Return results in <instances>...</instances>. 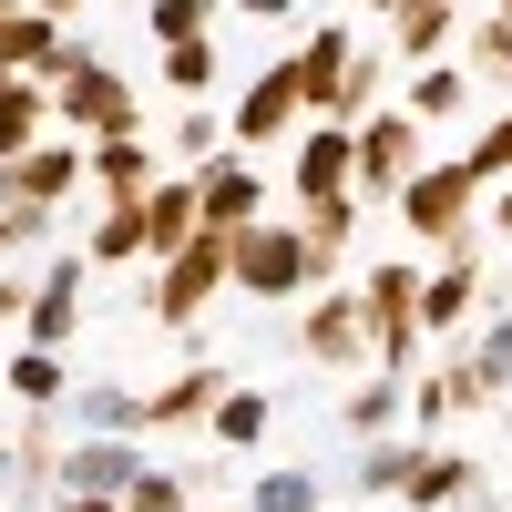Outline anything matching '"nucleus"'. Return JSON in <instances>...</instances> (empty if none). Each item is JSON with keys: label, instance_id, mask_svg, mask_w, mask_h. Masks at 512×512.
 <instances>
[{"label": "nucleus", "instance_id": "obj_47", "mask_svg": "<svg viewBox=\"0 0 512 512\" xmlns=\"http://www.w3.org/2000/svg\"><path fill=\"white\" fill-rule=\"evenodd\" d=\"M0 482H11V431H0Z\"/></svg>", "mask_w": 512, "mask_h": 512}, {"label": "nucleus", "instance_id": "obj_10", "mask_svg": "<svg viewBox=\"0 0 512 512\" xmlns=\"http://www.w3.org/2000/svg\"><path fill=\"white\" fill-rule=\"evenodd\" d=\"M297 359L318 369H369V328H359V287H318L297 318Z\"/></svg>", "mask_w": 512, "mask_h": 512}, {"label": "nucleus", "instance_id": "obj_49", "mask_svg": "<svg viewBox=\"0 0 512 512\" xmlns=\"http://www.w3.org/2000/svg\"><path fill=\"white\" fill-rule=\"evenodd\" d=\"M0 267H11V226H0Z\"/></svg>", "mask_w": 512, "mask_h": 512}, {"label": "nucleus", "instance_id": "obj_39", "mask_svg": "<svg viewBox=\"0 0 512 512\" xmlns=\"http://www.w3.org/2000/svg\"><path fill=\"white\" fill-rule=\"evenodd\" d=\"M461 175H472V185H502V175H512V113L492 123V134H472V154H461Z\"/></svg>", "mask_w": 512, "mask_h": 512}, {"label": "nucleus", "instance_id": "obj_42", "mask_svg": "<svg viewBox=\"0 0 512 512\" xmlns=\"http://www.w3.org/2000/svg\"><path fill=\"white\" fill-rule=\"evenodd\" d=\"M226 11H246V21H287L297 0H226Z\"/></svg>", "mask_w": 512, "mask_h": 512}, {"label": "nucleus", "instance_id": "obj_2", "mask_svg": "<svg viewBox=\"0 0 512 512\" xmlns=\"http://www.w3.org/2000/svg\"><path fill=\"white\" fill-rule=\"evenodd\" d=\"M359 328H369V369H390V379H410V359H420V267H369L359 277Z\"/></svg>", "mask_w": 512, "mask_h": 512}, {"label": "nucleus", "instance_id": "obj_15", "mask_svg": "<svg viewBox=\"0 0 512 512\" xmlns=\"http://www.w3.org/2000/svg\"><path fill=\"white\" fill-rule=\"evenodd\" d=\"M195 185V216L216 226V236H236V226H256V205H267V175H256L246 154H216L205 175H185Z\"/></svg>", "mask_w": 512, "mask_h": 512}, {"label": "nucleus", "instance_id": "obj_7", "mask_svg": "<svg viewBox=\"0 0 512 512\" xmlns=\"http://www.w3.org/2000/svg\"><path fill=\"white\" fill-rule=\"evenodd\" d=\"M52 123H62V134H93V144H103V134H144V123H134V82H123L103 52L52 82Z\"/></svg>", "mask_w": 512, "mask_h": 512}, {"label": "nucleus", "instance_id": "obj_43", "mask_svg": "<svg viewBox=\"0 0 512 512\" xmlns=\"http://www.w3.org/2000/svg\"><path fill=\"white\" fill-rule=\"evenodd\" d=\"M31 308V277H0V318H21Z\"/></svg>", "mask_w": 512, "mask_h": 512}, {"label": "nucleus", "instance_id": "obj_33", "mask_svg": "<svg viewBox=\"0 0 512 512\" xmlns=\"http://www.w3.org/2000/svg\"><path fill=\"white\" fill-rule=\"evenodd\" d=\"M410 461H420V441H369L349 482H359L369 502H400V482H410Z\"/></svg>", "mask_w": 512, "mask_h": 512}, {"label": "nucleus", "instance_id": "obj_35", "mask_svg": "<svg viewBox=\"0 0 512 512\" xmlns=\"http://www.w3.org/2000/svg\"><path fill=\"white\" fill-rule=\"evenodd\" d=\"M216 11H226V0H144V31L154 41H205Z\"/></svg>", "mask_w": 512, "mask_h": 512}, {"label": "nucleus", "instance_id": "obj_48", "mask_svg": "<svg viewBox=\"0 0 512 512\" xmlns=\"http://www.w3.org/2000/svg\"><path fill=\"white\" fill-rule=\"evenodd\" d=\"M359 11H400V0H359Z\"/></svg>", "mask_w": 512, "mask_h": 512}, {"label": "nucleus", "instance_id": "obj_9", "mask_svg": "<svg viewBox=\"0 0 512 512\" xmlns=\"http://www.w3.org/2000/svg\"><path fill=\"white\" fill-rule=\"evenodd\" d=\"M482 287H492V277H482V246L461 236L441 267L420 277V338H461V328L482 318Z\"/></svg>", "mask_w": 512, "mask_h": 512}, {"label": "nucleus", "instance_id": "obj_27", "mask_svg": "<svg viewBox=\"0 0 512 512\" xmlns=\"http://www.w3.org/2000/svg\"><path fill=\"white\" fill-rule=\"evenodd\" d=\"M205 431H216V451H267V431H277V400H267V390H226L216 410H205Z\"/></svg>", "mask_w": 512, "mask_h": 512}, {"label": "nucleus", "instance_id": "obj_29", "mask_svg": "<svg viewBox=\"0 0 512 512\" xmlns=\"http://www.w3.org/2000/svg\"><path fill=\"white\" fill-rule=\"evenodd\" d=\"M144 256V195H123L93 216V246H82V267H134Z\"/></svg>", "mask_w": 512, "mask_h": 512}, {"label": "nucleus", "instance_id": "obj_6", "mask_svg": "<svg viewBox=\"0 0 512 512\" xmlns=\"http://www.w3.org/2000/svg\"><path fill=\"white\" fill-rule=\"evenodd\" d=\"M472 205H482V185L461 175V154H451V164H420V175L400 185V226H410L420 246H441V256H451L461 236H472Z\"/></svg>", "mask_w": 512, "mask_h": 512}, {"label": "nucleus", "instance_id": "obj_21", "mask_svg": "<svg viewBox=\"0 0 512 512\" xmlns=\"http://www.w3.org/2000/svg\"><path fill=\"white\" fill-rule=\"evenodd\" d=\"M349 195V123H297V205Z\"/></svg>", "mask_w": 512, "mask_h": 512}, {"label": "nucleus", "instance_id": "obj_24", "mask_svg": "<svg viewBox=\"0 0 512 512\" xmlns=\"http://www.w3.org/2000/svg\"><path fill=\"white\" fill-rule=\"evenodd\" d=\"M482 472H472V461H461V451H431V441H420V461H410V482H400V502L410 512H451L461 492H472Z\"/></svg>", "mask_w": 512, "mask_h": 512}, {"label": "nucleus", "instance_id": "obj_37", "mask_svg": "<svg viewBox=\"0 0 512 512\" xmlns=\"http://www.w3.org/2000/svg\"><path fill=\"white\" fill-rule=\"evenodd\" d=\"M123 512H195V482H185V472H154V461H144V482L123 492Z\"/></svg>", "mask_w": 512, "mask_h": 512}, {"label": "nucleus", "instance_id": "obj_30", "mask_svg": "<svg viewBox=\"0 0 512 512\" xmlns=\"http://www.w3.org/2000/svg\"><path fill=\"white\" fill-rule=\"evenodd\" d=\"M400 410H410V379L369 369L359 390H349V431H359V441H390V431H400Z\"/></svg>", "mask_w": 512, "mask_h": 512}, {"label": "nucleus", "instance_id": "obj_50", "mask_svg": "<svg viewBox=\"0 0 512 512\" xmlns=\"http://www.w3.org/2000/svg\"><path fill=\"white\" fill-rule=\"evenodd\" d=\"M492 21H512V0H492Z\"/></svg>", "mask_w": 512, "mask_h": 512}, {"label": "nucleus", "instance_id": "obj_25", "mask_svg": "<svg viewBox=\"0 0 512 512\" xmlns=\"http://www.w3.org/2000/svg\"><path fill=\"white\" fill-rule=\"evenodd\" d=\"M195 226H205V216H195V185H185V175L144 195V256H154V267H164L175 246H195Z\"/></svg>", "mask_w": 512, "mask_h": 512}, {"label": "nucleus", "instance_id": "obj_51", "mask_svg": "<svg viewBox=\"0 0 512 512\" xmlns=\"http://www.w3.org/2000/svg\"><path fill=\"white\" fill-rule=\"evenodd\" d=\"M492 410H502V420H512V390H502V400H492Z\"/></svg>", "mask_w": 512, "mask_h": 512}, {"label": "nucleus", "instance_id": "obj_34", "mask_svg": "<svg viewBox=\"0 0 512 512\" xmlns=\"http://www.w3.org/2000/svg\"><path fill=\"white\" fill-rule=\"evenodd\" d=\"M164 154H175L185 175H205V164L226 154V123H216V113H175V123H164Z\"/></svg>", "mask_w": 512, "mask_h": 512}, {"label": "nucleus", "instance_id": "obj_20", "mask_svg": "<svg viewBox=\"0 0 512 512\" xmlns=\"http://www.w3.org/2000/svg\"><path fill=\"white\" fill-rule=\"evenodd\" d=\"M72 441H134L144 431V390H123V379H82V390L62 400Z\"/></svg>", "mask_w": 512, "mask_h": 512}, {"label": "nucleus", "instance_id": "obj_5", "mask_svg": "<svg viewBox=\"0 0 512 512\" xmlns=\"http://www.w3.org/2000/svg\"><path fill=\"white\" fill-rule=\"evenodd\" d=\"M420 164H431V154H420V123H410L400 103L369 113V123H349V195H359V205H369V195H400Z\"/></svg>", "mask_w": 512, "mask_h": 512}, {"label": "nucleus", "instance_id": "obj_22", "mask_svg": "<svg viewBox=\"0 0 512 512\" xmlns=\"http://www.w3.org/2000/svg\"><path fill=\"white\" fill-rule=\"evenodd\" d=\"M349 236H359V195H328V205H308V216H297V246H308V277H318V287L338 277Z\"/></svg>", "mask_w": 512, "mask_h": 512}, {"label": "nucleus", "instance_id": "obj_13", "mask_svg": "<svg viewBox=\"0 0 512 512\" xmlns=\"http://www.w3.org/2000/svg\"><path fill=\"white\" fill-rule=\"evenodd\" d=\"M134 482H144V451L134 441H72L52 461V492H82V502H123Z\"/></svg>", "mask_w": 512, "mask_h": 512}, {"label": "nucleus", "instance_id": "obj_40", "mask_svg": "<svg viewBox=\"0 0 512 512\" xmlns=\"http://www.w3.org/2000/svg\"><path fill=\"white\" fill-rule=\"evenodd\" d=\"M410 420H420V431H441V420H451V400H441V379H410Z\"/></svg>", "mask_w": 512, "mask_h": 512}, {"label": "nucleus", "instance_id": "obj_32", "mask_svg": "<svg viewBox=\"0 0 512 512\" xmlns=\"http://www.w3.org/2000/svg\"><path fill=\"white\" fill-rule=\"evenodd\" d=\"M318 472H308V461H277V472H256V502L246 512H318Z\"/></svg>", "mask_w": 512, "mask_h": 512}, {"label": "nucleus", "instance_id": "obj_44", "mask_svg": "<svg viewBox=\"0 0 512 512\" xmlns=\"http://www.w3.org/2000/svg\"><path fill=\"white\" fill-rule=\"evenodd\" d=\"M41 512H123V502H82V492H52Z\"/></svg>", "mask_w": 512, "mask_h": 512}, {"label": "nucleus", "instance_id": "obj_17", "mask_svg": "<svg viewBox=\"0 0 512 512\" xmlns=\"http://www.w3.org/2000/svg\"><path fill=\"white\" fill-rule=\"evenodd\" d=\"M349 52H359V31H349V21H318V31L287 52V82H297V103H308V123L328 113V93H338V72H349Z\"/></svg>", "mask_w": 512, "mask_h": 512}, {"label": "nucleus", "instance_id": "obj_12", "mask_svg": "<svg viewBox=\"0 0 512 512\" xmlns=\"http://www.w3.org/2000/svg\"><path fill=\"white\" fill-rule=\"evenodd\" d=\"M82 277H93V267H82V256H52V267H41L31 277V308H21V328H31V349H72V328H82Z\"/></svg>", "mask_w": 512, "mask_h": 512}, {"label": "nucleus", "instance_id": "obj_11", "mask_svg": "<svg viewBox=\"0 0 512 512\" xmlns=\"http://www.w3.org/2000/svg\"><path fill=\"white\" fill-rule=\"evenodd\" d=\"M82 62H93V41H62V21H41V11H21L0 31V72L11 82H41V93H52V82L82 72Z\"/></svg>", "mask_w": 512, "mask_h": 512}, {"label": "nucleus", "instance_id": "obj_38", "mask_svg": "<svg viewBox=\"0 0 512 512\" xmlns=\"http://www.w3.org/2000/svg\"><path fill=\"white\" fill-rule=\"evenodd\" d=\"M461 72H472V82H502V93H512V21H482V31H472V62H461Z\"/></svg>", "mask_w": 512, "mask_h": 512}, {"label": "nucleus", "instance_id": "obj_18", "mask_svg": "<svg viewBox=\"0 0 512 512\" xmlns=\"http://www.w3.org/2000/svg\"><path fill=\"white\" fill-rule=\"evenodd\" d=\"M216 400H226V359H185L164 390H144V431H195Z\"/></svg>", "mask_w": 512, "mask_h": 512}, {"label": "nucleus", "instance_id": "obj_52", "mask_svg": "<svg viewBox=\"0 0 512 512\" xmlns=\"http://www.w3.org/2000/svg\"><path fill=\"white\" fill-rule=\"evenodd\" d=\"M0 82H11V72H0Z\"/></svg>", "mask_w": 512, "mask_h": 512}, {"label": "nucleus", "instance_id": "obj_8", "mask_svg": "<svg viewBox=\"0 0 512 512\" xmlns=\"http://www.w3.org/2000/svg\"><path fill=\"white\" fill-rule=\"evenodd\" d=\"M72 185H82V144H72V134L31 144L21 164H0V226H11V216H52Z\"/></svg>", "mask_w": 512, "mask_h": 512}, {"label": "nucleus", "instance_id": "obj_46", "mask_svg": "<svg viewBox=\"0 0 512 512\" xmlns=\"http://www.w3.org/2000/svg\"><path fill=\"white\" fill-rule=\"evenodd\" d=\"M21 11H31V0H0V31H11V21H21Z\"/></svg>", "mask_w": 512, "mask_h": 512}, {"label": "nucleus", "instance_id": "obj_26", "mask_svg": "<svg viewBox=\"0 0 512 512\" xmlns=\"http://www.w3.org/2000/svg\"><path fill=\"white\" fill-rule=\"evenodd\" d=\"M31 144H52V93L41 82H0V164H21Z\"/></svg>", "mask_w": 512, "mask_h": 512}, {"label": "nucleus", "instance_id": "obj_28", "mask_svg": "<svg viewBox=\"0 0 512 512\" xmlns=\"http://www.w3.org/2000/svg\"><path fill=\"white\" fill-rule=\"evenodd\" d=\"M0 400H21V410H62L72 379H62L52 349H21V359H0Z\"/></svg>", "mask_w": 512, "mask_h": 512}, {"label": "nucleus", "instance_id": "obj_23", "mask_svg": "<svg viewBox=\"0 0 512 512\" xmlns=\"http://www.w3.org/2000/svg\"><path fill=\"white\" fill-rule=\"evenodd\" d=\"M379 93H390V52H379V41H359V52H349V72H338V93H328V113H318V123H369V113H379Z\"/></svg>", "mask_w": 512, "mask_h": 512}, {"label": "nucleus", "instance_id": "obj_36", "mask_svg": "<svg viewBox=\"0 0 512 512\" xmlns=\"http://www.w3.org/2000/svg\"><path fill=\"white\" fill-rule=\"evenodd\" d=\"M216 41H164V82H175V93H216Z\"/></svg>", "mask_w": 512, "mask_h": 512}, {"label": "nucleus", "instance_id": "obj_45", "mask_svg": "<svg viewBox=\"0 0 512 512\" xmlns=\"http://www.w3.org/2000/svg\"><path fill=\"white\" fill-rule=\"evenodd\" d=\"M31 11H41V21H62V11H93V0H31Z\"/></svg>", "mask_w": 512, "mask_h": 512}, {"label": "nucleus", "instance_id": "obj_41", "mask_svg": "<svg viewBox=\"0 0 512 512\" xmlns=\"http://www.w3.org/2000/svg\"><path fill=\"white\" fill-rule=\"evenodd\" d=\"M482 195H492V205H482V216H492V236H512V175H502V185H482Z\"/></svg>", "mask_w": 512, "mask_h": 512}, {"label": "nucleus", "instance_id": "obj_16", "mask_svg": "<svg viewBox=\"0 0 512 512\" xmlns=\"http://www.w3.org/2000/svg\"><path fill=\"white\" fill-rule=\"evenodd\" d=\"M451 41H461V0H400L379 52L410 62V72H431V62H451Z\"/></svg>", "mask_w": 512, "mask_h": 512}, {"label": "nucleus", "instance_id": "obj_19", "mask_svg": "<svg viewBox=\"0 0 512 512\" xmlns=\"http://www.w3.org/2000/svg\"><path fill=\"white\" fill-rule=\"evenodd\" d=\"M82 185H103V205H123V195H154V185H164V154H154L144 134H103L93 154H82Z\"/></svg>", "mask_w": 512, "mask_h": 512}, {"label": "nucleus", "instance_id": "obj_3", "mask_svg": "<svg viewBox=\"0 0 512 512\" xmlns=\"http://www.w3.org/2000/svg\"><path fill=\"white\" fill-rule=\"evenodd\" d=\"M216 287H226V236H216V226H195V246H175V256L154 267L144 318H154V328H195L205 308H216Z\"/></svg>", "mask_w": 512, "mask_h": 512}, {"label": "nucleus", "instance_id": "obj_14", "mask_svg": "<svg viewBox=\"0 0 512 512\" xmlns=\"http://www.w3.org/2000/svg\"><path fill=\"white\" fill-rule=\"evenodd\" d=\"M297 123H308V103H297V82H287V62H267V72H256L246 93H236V123H226V134H236V154H256V144H277V134H297Z\"/></svg>", "mask_w": 512, "mask_h": 512}, {"label": "nucleus", "instance_id": "obj_4", "mask_svg": "<svg viewBox=\"0 0 512 512\" xmlns=\"http://www.w3.org/2000/svg\"><path fill=\"white\" fill-rule=\"evenodd\" d=\"M431 379H441V400H451V410H492V400L512 390V308H492L482 328H461V338H451V359H441Z\"/></svg>", "mask_w": 512, "mask_h": 512}, {"label": "nucleus", "instance_id": "obj_31", "mask_svg": "<svg viewBox=\"0 0 512 512\" xmlns=\"http://www.w3.org/2000/svg\"><path fill=\"white\" fill-rule=\"evenodd\" d=\"M400 113H410V123H451V113H472V72H461V62H431V72L410 82Z\"/></svg>", "mask_w": 512, "mask_h": 512}, {"label": "nucleus", "instance_id": "obj_1", "mask_svg": "<svg viewBox=\"0 0 512 512\" xmlns=\"http://www.w3.org/2000/svg\"><path fill=\"white\" fill-rule=\"evenodd\" d=\"M226 287L267 297V308H287V297H318L297 226H287V216H256V226H236V236H226Z\"/></svg>", "mask_w": 512, "mask_h": 512}]
</instances>
